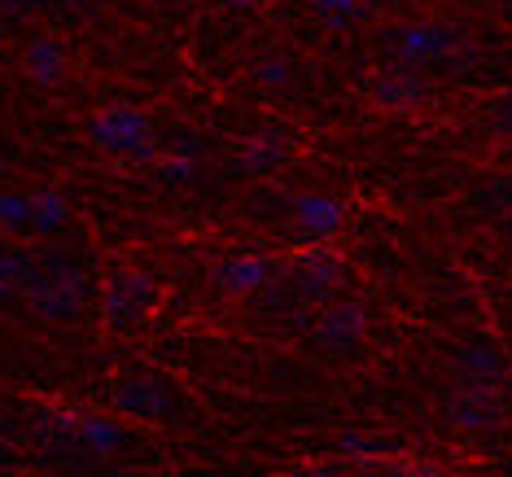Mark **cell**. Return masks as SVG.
<instances>
[{"mask_svg": "<svg viewBox=\"0 0 512 477\" xmlns=\"http://www.w3.org/2000/svg\"><path fill=\"white\" fill-rule=\"evenodd\" d=\"M0 232H31V193L0 189Z\"/></svg>", "mask_w": 512, "mask_h": 477, "instance_id": "18", "label": "cell"}, {"mask_svg": "<svg viewBox=\"0 0 512 477\" xmlns=\"http://www.w3.org/2000/svg\"><path fill=\"white\" fill-rule=\"evenodd\" d=\"M75 438L84 442L88 451H97V456H114L119 447H127V429L114 421V416H106V412L75 416Z\"/></svg>", "mask_w": 512, "mask_h": 477, "instance_id": "12", "label": "cell"}, {"mask_svg": "<svg viewBox=\"0 0 512 477\" xmlns=\"http://www.w3.org/2000/svg\"><path fill=\"white\" fill-rule=\"evenodd\" d=\"M460 377L499 386V377H504V355H499V346L495 342H469L460 351Z\"/></svg>", "mask_w": 512, "mask_h": 477, "instance_id": "16", "label": "cell"}, {"mask_svg": "<svg viewBox=\"0 0 512 477\" xmlns=\"http://www.w3.org/2000/svg\"><path fill=\"white\" fill-rule=\"evenodd\" d=\"M36 9V0H0V22H18Z\"/></svg>", "mask_w": 512, "mask_h": 477, "instance_id": "24", "label": "cell"}, {"mask_svg": "<svg viewBox=\"0 0 512 477\" xmlns=\"http://www.w3.org/2000/svg\"><path fill=\"white\" fill-rule=\"evenodd\" d=\"M66 224H71V202H66L57 189H36L31 193V232L36 237H57Z\"/></svg>", "mask_w": 512, "mask_h": 477, "instance_id": "14", "label": "cell"}, {"mask_svg": "<svg viewBox=\"0 0 512 477\" xmlns=\"http://www.w3.org/2000/svg\"><path fill=\"white\" fill-rule=\"evenodd\" d=\"M337 447L351 451V456H377L381 442H377V438H364V434H346L342 442H337Z\"/></svg>", "mask_w": 512, "mask_h": 477, "instance_id": "23", "label": "cell"}, {"mask_svg": "<svg viewBox=\"0 0 512 477\" xmlns=\"http://www.w3.org/2000/svg\"><path fill=\"white\" fill-rule=\"evenodd\" d=\"M285 141L281 136H254L246 141V149L237 154V171H246V176H272L276 167L285 162Z\"/></svg>", "mask_w": 512, "mask_h": 477, "instance_id": "17", "label": "cell"}, {"mask_svg": "<svg viewBox=\"0 0 512 477\" xmlns=\"http://www.w3.org/2000/svg\"><path fill=\"white\" fill-rule=\"evenodd\" d=\"M346 289V263L333 250L311 246L294 259V294L307 307H333V298Z\"/></svg>", "mask_w": 512, "mask_h": 477, "instance_id": "3", "label": "cell"}, {"mask_svg": "<svg viewBox=\"0 0 512 477\" xmlns=\"http://www.w3.org/2000/svg\"><path fill=\"white\" fill-rule=\"evenodd\" d=\"M219 5L232 9V14H250V9H254V0H219Z\"/></svg>", "mask_w": 512, "mask_h": 477, "instance_id": "25", "label": "cell"}, {"mask_svg": "<svg viewBox=\"0 0 512 477\" xmlns=\"http://www.w3.org/2000/svg\"><path fill=\"white\" fill-rule=\"evenodd\" d=\"M193 176H197V162L184 158V154H171V158L158 162V180L162 184H193Z\"/></svg>", "mask_w": 512, "mask_h": 477, "instance_id": "20", "label": "cell"}, {"mask_svg": "<svg viewBox=\"0 0 512 477\" xmlns=\"http://www.w3.org/2000/svg\"><path fill=\"white\" fill-rule=\"evenodd\" d=\"M390 477H434V473H416V469H407V473H390Z\"/></svg>", "mask_w": 512, "mask_h": 477, "instance_id": "26", "label": "cell"}, {"mask_svg": "<svg viewBox=\"0 0 512 477\" xmlns=\"http://www.w3.org/2000/svg\"><path fill=\"white\" fill-rule=\"evenodd\" d=\"M364 329H368V307H359V302H333L316 324V337L329 351H355L364 342Z\"/></svg>", "mask_w": 512, "mask_h": 477, "instance_id": "9", "label": "cell"}, {"mask_svg": "<svg viewBox=\"0 0 512 477\" xmlns=\"http://www.w3.org/2000/svg\"><path fill=\"white\" fill-rule=\"evenodd\" d=\"M276 281V263L263 254H232L215 267V289L228 298H250Z\"/></svg>", "mask_w": 512, "mask_h": 477, "instance_id": "7", "label": "cell"}, {"mask_svg": "<svg viewBox=\"0 0 512 477\" xmlns=\"http://www.w3.org/2000/svg\"><path fill=\"white\" fill-rule=\"evenodd\" d=\"M311 5H316V14L329 22V27H351L355 18L368 14L372 0H311Z\"/></svg>", "mask_w": 512, "mask_h": 477, "instance_id": "19", "label": "cell"}, {"mask_svg": "<svg viewBox=\"0 0 512 477\" xmlns=\"http://www.w3.org/2000/svg\"><path fill=\"white\" fill-rule=\"evenodd\" d=\"M372 97H377L381 106H390V110H407V106H416V101L425 97V79L416 71H407V66H394V71L377 75Z\"/></svg>", "mask_w": 512, "mask_h": 477, "instance_id": "13", "label": "cell"}, {"mask_svg": "<svg viewBox=\"0 0 512 477\" xmlns=\"http://www.w3.org/2000/svg\"><path fill=\"white\" fill-rule=\"evenodd\" d=\"M302 477H324V473H302Z\"/></svg>", "mask_w": 512, "mask_h": 477, "instance_id": "29", "label": "cell"}, {"mask_svg": "<svg viewBox=\"0 0 512 477\" xmlns=\"http://www.w3.org/2000/svg\"><path fill=\"white\" fill-rule=\"evenodd\" d=\"M5 456H9V451H5V442H0V460H5Z\"/></svg>", "mask_w": 512, "mask_h": 477, "instance_id": "28", "label": "cell"}, {"mask_svg": "<svg viewBox=\"0 0 512 477\" xmlns=\"http://www.w3.org/2000/svg\"><path fill=\"white\" fill-rule=\"evenodd\" d=\"M491 127L499 136H512V92H508V97H499L491 106Z\"/></svg>", "mask_w": 512, "mask_h": 477, "instance_id": "22", "label": "cell"}, {"mask_svg": "<svg viewBox=\"0 0 512 477\" xmlns=\"http://www.w3.org/2000/svg\"><path fill=\"white\" fill-rule=\"evenodd\" d=\"M158 285L149 281L145 272H123L114 276L106 289V324L110 329H132V324L145 320V311L154 307Z\"/></svg>", "mask_w": 512, "mask_h": 477, "instance_id": "5", "label": "cell"}, {"mask_svg": "<svg viewBox=\"0 0 512 477\" xmlns=\"http://www.w3.org/2000/svg\"><path fill=\"white\" fill-rule=\"evenodd\" d=\"M289 224L302 241H329L346 228V202L333 193H298L289 202Z\"/></svg>", "mask_w": 512, "mask_h": 477, "instance_id": "4", "label": "cell"}, {"mask_svg": "<svg viewBox=\"0 0 512 477\" xmlns=\"http://www.w3.org/2000/svg\"><path fill=\"white\" fill-rule=\"evenodd\" d=\"M88 141L97 145L101 154H114V158H154L158 154L154 123H149V114L132 110V106H110V110L92 114Z\"/></svg>", "mask_w": 512, "mask_h": 477, "instance_id": "1", "label": "cell"}, {"mask_svg": "<svg viewBox=\"0 0 512 477\" xmlns=\"http://www.w3.org/2000/svg\"><path fill=\"white\" fill-rule=\"evenodd\" d=\"M114 407H119L123 416H132V421H158V416H167L171 407H176V394L167 390V381L127 377V381H119V390H114Z\"/></svg>", "mask_w": 512, "mask_h": 477, "instance_id": "8", "label": "cell"}, {"mask_svg": "<svg viewBox=\"0 0 512 477\" xmlns=\"http://www.w3.org/2000/svg\"><path fill=\"white\" fill-rule=\"evenodd\" d=\"M66 5H97V0H66Z\"/></svg>", "mask_w": 512, "mask_h": 477, "instance_id": "27", "label": "cell"}, {"mask_svg": "<svg viewBox=\"0 0 512 477\" xmlns=\"http://www.w3.org/2000/svg\"><path fill=\"white\" fill-rule=\"evenodd\" d=\"M447 416H451V425H460V429L495 425V416H499V386H486V381H464L460 394L447 407Z\"/></svg>", "mask_w": 512, "mask_h": 477, "instance_id": "10", "label": "cell"}, {"mask_svg": "<svg viewBox=\"0 0 512 477\" xmlns=\"http://www.w3.org/2000/svg\"><path fill=\"white\" fill-rule=\"evenodd\" d=\"M254 75H259V84H267V88H285L289 79H294V62H289V57H263Z\"/></svg>", "mask_w": 512, "mask_h": 477, "instance_id": "21", "label": "cell"}, {"mask_svg": "<svg viewBox=\"0 0 512 477\" xmlns=\"http://www.w3.org/2000/svg\"><path fill=\"white\" fill-rule=\"evenodd\" d=\"M456 44H460V36H456V27H447V22H407V27L394 31V49H399L403 66L442 62Z\"/></svg>", "mask_w": 512, "mask_h": 477, "instance_id": "6", "label": "cell"}, {"mask_svg": "<svg viewBox=\"0 0 512 477\" xmlns=\"http://www.w3.org/2000/svg\"><path fill=\"white\" fill-rule=\"evenodd\" d=\"M88 276L71 259H40V285L27 302L44 320H75L88 302Z\"/></svg>", "mask_w": 512, "mask_h": 477, "instance_id": "2", "label": "cell"}, {"mask_svg": "<svg viewBox=\"0 0 512 477\" xmlns=\"http://www.w3.org/2000/svg\"><path fill=\"white\" fill-rule=\"evenodd\" d=\"M40 285V259L27 250H0V302L31 298Z\"/></svg>", "mask_w": 512, "mask_h": 477, "instance_id": "11", "label": "cell"}, {"mask_svg": "<svg viewBox=\"0 0 512 477\" xmlns=\"http://www.w3.org/2000/svg\"><path fill=\"white\" fill-rule=\"evenodd\" d=\"M66 71V49L53 36H36L27 44V75L36 79L40 88H53Z\"/></svg>", "mask_w": 512, "mask_h": 477, "instance_id": "15", "label": "cell"}]
</instances>
